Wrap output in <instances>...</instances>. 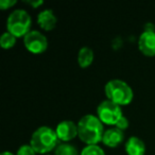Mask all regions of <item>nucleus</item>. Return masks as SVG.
Segmentation results:
<instances>
[{"instance_id":"1","label":"nucleus","mask_w":155,"mask_h":155,"mask_svg":"<svg viewBox=\"0 0 155 155\" xmlns=\"http://www.w3.org/2000/svg\"><path fill=\"white\" fill-rule=\"evenodd\" d=\"M78 132L79 136L84 143L98 144L102 141L104 134V124L95 115H85L78 122Z\"/></svg>"},{"instance_id":"2","label":"nucleus","mask_w":155,"mask_h":155,"mask_svg":"<svg viewBox=\"0 0 155 155\" xmlns=\"http://www.w3.org/2000/svg\"><path fill=\"white\" fill-rule=\"evenodd\" d=\"M30 144L36 153L47 155V153L55 150L58 146V138L55 130L46 125L37 127L31 136Z\"/></svg>"},{"instance_id":"3","label":"nucleus","mask_w":155,"mask_h":155,"mask_svg":"<svg viewBox=\"0 0 155 155\" xmlns=\"http://www.w3.org/2000/svg\"><path fill=\"white\" fill-rule=\"evenodd\" d=\"M104 93L107 100L114 102L119 106L129 105L134 98L132 87L127 82L118 79L108 81L104 86Z\"/></svg>"},{"instance_id":"4","label":"nucleus","mask_w":155,"mask_h":155,"mask_svg":"<svg viewBox=\"0 0 155 155\" xmlns=\"http://www.w3.org/2000/svg\"><path fill=\"white\" fill-rule=\"evenodd\" d=\"M32 19L27 11L14 10L7 19V30L15 37H25L30 32Z\"/></svg>"},{"instance_id":"5","label":"nucleus","mask_w":155,"mask_h":155,"mask_svg":"<svg viewBox=\"0 0 155 155\" xmlns=\"http://www.w3.org/2000/svg\"><path fill=\"white\" fill-rule=\"evenodd\" d=\"M122 116L123 114L121 106L117 105L116 103L107 99L100 102L97 107V117L103 124L115 127Z\"/></svg>"},{"instance_id":"6","label":"nucleus","mask_w":155,"mask_h":155,"mask_svg":"<svg viewBox=\"0 0 155 155\" xmlns=\"http://www.w3.org/2000/svg\"><path fill=\"white\" fill-rule=\"evenodd\" d=\"M24 45L30 53L41 54L48 48V39L41 32L37 30H31L24 37Z\"/></svg>"},{"instance_id":"7","label":"nucleus","mask_w":155,"mask_h":155,"mask_svg":"<svg viewBox=\"0 0 155 155\" xmlns=\"http://www.w3.org/2000/svg\"><path fill=\"white\" fill-rule=\"evenodd\" d=\"M55 133L58 135V140L63 142H68L70 140L74 139L77 136H79L78 132V124H75L71 120L61 121L55 127Z\"/></svg>"},{"instance_id":"8","label":"nucleus","mask_w":155,"mask_h":155,"mask_svg":"<svg viewBox=\"0 0 155 155\" xmlns=\"http://www.w3.org/2000/svg\"><path fill=\"white\" fill-rule=\"evenodd\" d=\"M139 51L146 56H155V31L144 30L138 38Z\"/></svg>"},{"instance_id":"9","label":"nucleus","mask_w":155,"mask_h":155,"mask_svg":"<svg viewBox=\"0 0 155 155\" xmlns=\"http://www.w3.org/2000/svg\"><path fill=\"white\" fill-rule=\"evenodd\" d=\"M123 140H124V132L117 129L116 127L106 130L102 138L103 144L108 148H117L119 144L122 143Z\"/></svg>"},{"instance_id":"10","label":"nucleus","mask_w":155,"mask_h":155,"mask_svg":"<svg viewBox=\"0 0 155 155\" xmlns=\"http://www.w3.org/2000/svg\"><path fill=\"white\" fill-rule=\"evenodd\" d=\"M37 24L44 31H51L58 24V18L52 10L46 9L37 15Z\"/></svg>"},{"instance_id":"11","label":"nucleus","mask_w":155,"mask_h":155,"mask_svg":"<svg viewBox=\"0 0 155 155\" xmlns=\"http://www.w3.org/2000/svg\"><path fill=\"white\" fill-rule=\"evenodd\" d=\"M125 152L127 155H144L146 154V144L140 138L131 136L124 144Z\"/></svg>"},{"instance_id":"12","label":"nucleus","mask_w":155,"mask_h":155,"mask_svg":"<svg viewBox=\"0 0 155 155\" xmlns=\"http://www.w3.org/2000/svg\"><path fill=\"white\" fill-rule=\"evenodd\" d=\"M94 50L89 47H82L78 53V64L81 68H87L94 62Z\"/></svg>"},{"instance_id":"13","label":"nucleus","mask_w":155,"mask_h":155,"mask_svg":"<svg viewBox=\"0 0 155 155\" xmlns=\"http://www.w3.org/2000/svg\"><path fill=\"white\" fill-rule=\"evenodd\" d=\"M54 155H81L74 146L68 142H62L54 150Z\"/></svg>"},{"instance_id":"14","label":"nucleus","mask_w":155,"mask_h":155,"mask_svg":"<svg viewBox=\"0 0 155 155\" xmlns=\"http://www.w3.org/2000/svg\"><path fill=\"white\" fill-rule=\"evenodd\" d=\"M16 38L13 34H11L10 32H5L1 37H0V46L2 49H11L15 46L16 44Z\"/></svg>"},{"instance_id":"15","label":"nucleus","mask_w":155,"mask_h":155,"mask_svg":"<svg viewBox=\"0 0 155 155\" xmlns=\"http://www.w3.org/2000/svg\"><path fill=\"white\" fill-rule=\"evenodd\" d=\"M81 155H105L104 150L98 144H89L83 148Z\"/></svg>"},{"instance_id":"16","label":"nucleus","mask_w":155,"mask_h":155,"mask_svg":"<svg viewBox=\"0 0 155 155\" xmlns=\"http://www.w3.org/2000/svg\"><path fill=\"white\" fill-rule=\"evenodd\" d=\"M16 155H36V152L31 147V144H22L17 150V154Z\"/></svg>"},{"instance_id":"17","label":"nucleus","mask_w":155,"mask_h":155,"mask_svg":"<svg viewBox=\"0 0 155 155\" xmlns=\"http://www.w3.org/2000/svg\"><path fill=\"white\" fill-rule=\"evenodd\" d=\"M15 5H17V1H16V0H1V1H0V9L5 11V10L13 8Z\"/></svg>"},{"instance_id":"18","label":"nucleus","mask_w":155,"mask_h":155,"mask_svg":"<svg viewBox=\"0 0 155 155\" xmlns=\"http://www.w3.org/2000/svg\"><path fill=\"white\" fill-rule=\"evenodd\" d=\"M129 125H130V122H129V120H127V118H125L124 116H122L121 117V119L117 122V124L115 125V127H116L117 129H119V130H121V131L124 132L125 130L129 127Z\"/></svg>"},{"instance_id":"19","label":"nucleus","mask_w":155,"mask_h":155,"mask_svg":"<svg viewBox=\"0 0 155 155\" xmlns=\"http://www.w3.org/2000/svg\"><path fill=\"white\" fill-rule=\"evenodd\" d=\"M25 3H27V5H31L32 8H34V9H36V8L41 7V5H44V1L43 0H36V1H33V0H25L24 1Z\"/></svg>"},{"instance_id":"20","label":"nucleus","mask_w":155,"mask_h":155,"mask_svg":"<svg viewBox=\"0 0 155 155\" xmlns=\"http://www.w3.org/2000/svg\"><path fill=\"white\" fill-rule=\"evenodd\" d=\"M1 155H16V154H14V153H12V152H9V151H5V152L1 153Z\"/></svg>"},{"instance_id":"21","label":"nucleus","mask_w":155,"mask_h":155,"mask_svg":"<svg viewBox=\"0 0 155 155\" xmlns=\"http://www.w3.org/2000/svg\"><path fill=\"white\" fill-rule=\"evenodd\" d=\"M47 155H49V154H47Z\"/></svg>"}]
</instances>
